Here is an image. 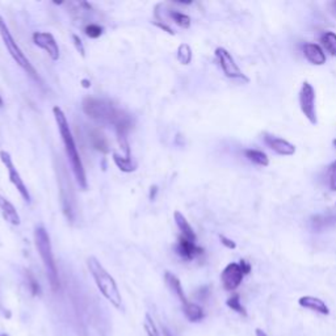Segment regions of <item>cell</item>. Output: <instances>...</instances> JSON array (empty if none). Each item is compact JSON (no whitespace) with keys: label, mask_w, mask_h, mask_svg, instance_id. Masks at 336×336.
<instances>
[{"label":"cell","mask_w":336,"mask_h":336,"mask_svg":"<svg viewBox=\"0 0 336 336\" xmlns=\"http://www.w3.org/2000/svg\"><path fill=\"white\" fill-rule=\"evenodd\" d=\"M215 58H217L218 63H220L221 69H222L223 74L226 75L230 79H238V81L244 82V83H248L250 79H248L246 75L243 74L239 66L236 65L235 60L232 58L231 54L226 50L225 48H217L215 49Z\"/></svg>","instance_id":"6"},{"label":"cell","mask_w":336,"mask_h":336,"mask_svg":"<svg viewBox=\"0 0 336 336\" xmlns=\"http://www.w3.org/2000/svg\"><path fill=\"white\" fill-rule=\"evenodd\" d=\"M173 218H175L176 226H177L179 230L182 231V236H184V238L189 239V241H192V242H196L197 235H196V232H194V230L192 229V226L189 225V222H188L187 218H185L184 215L180 213V211H175Z\"/></svg>","instance_id":"16"},{"label":"cell","mask_w":336,"mask_h":336,"mask_svg":"<svg viewBox=\"0 0 336 336\" xmlns=\"http://www.w3.org/2000/svg\"><path fill=\"white\" fill-rule=\"evenodd\" d=\"M113 161L122 172H133L137 168V164L134 163L130 158H128V156H120L116 152L113 154Z\"/></svg>","instance_id":"21"},{"label":"cell","mask_w":336,"mask_h":336,"mask_svg":"<svg viewBox=\"0 0 336 336\" xmlns=\"http://www.w3.org/2000/svg\"><path fill=\"white\" fill-rule=\"evenodd\" d=\"M244 155H246V158L248 159L252 163L258 164L260 167H268L269 166V158H268V155L265 152L260 151V150H255V149H247L244 150Z\"/></svg>","instance_id":"19"},{"label":"cell","mask_w":336,"mask_h":336,"mask_svg":"<svg viewBox=\"0 0 336 336\" xmlns=\"http://www.w3.org/2000/svg\"><path fill=\"white\" fill-rule=\"evenodd\" d=\"M304 55L314 66H323L327 60L323 49L318 44H312V42L304 45Z\"/></svg>","instance_id":"12"},{"label":"cell","mask_w":336,"mask_h":336,"mask_svg":"<svg viewBox=\"0 0 336 336\" xmlns=\"http://www.w3.org/2000/svg\"><path fill=\"white\" fill-rule=\"evenodd\" d=\"M332 145L336 147V140H333V141H332Z\"/></svg>","instance_id":"36"},{"label":"cell","mask_w":336,"mask_h":336,"mask_svg":"<svg viewBox=\"0 0 336 336\" xmlns=\"http://www.w3.org/2000/svg\"><path fill=\"white\" fill-rule=\"evenodd\" d=\"M53 114H54V118H55V122H57L58 130H60L61 138H62L63 146H65V151H66V155H67V159H69L70 166H71L72 173H74L79 187H81L83 190H86L87 189L86 171H84V166H83V162H82L81 159V155H79V151H77L76 143H75L74 137H72L69 121H67L66 114L63 113V110L61 109L60 107L53 108Z\"/></svg>","instance_id":"1"},{"label":"cell","mask_w":336,"mask_h":336,"mask_svg":"<svg viewBox=\"0 0 336 336\" xmlns=\"http://www.w3.org/2000/svg\"><path fill=\"white\" fill-rule=\"evenodd\" d=\"M82 83H83L84 88H88V87H91V83H89L88 81H82Z\"/></svg>","instance_id":"34"},{"label":"cell","mask_w":336,"mask_h":336,"mask_svg":"<svg viewBox=\"0 0 336 336\" xmlns=\"http://www.w3.org/2000/svg\"><path fill=\"white\" fill-rule=\"evenodd\" d=\"M33 42L36 46H38L39 49L45 50L48 53L49 57L53 61H58L61 57L60 54V46H58L57 41L54 38V36L51 33L48 32H34L33 33Z\"/></svg>","instance_id":"9"},{"label":"cell","mask_w":336,"mask_h":336,"mask_svg":"<svg viewBox=\"0 0 336 336\" xmlns=\"http://www.w3.org/2000/svg\"><path fill=\"white\" fill-rule=\"evenodd\" d=\"M0 107H3V98H2V96H0Z\"/></svg>","instance_id":"35"},{"label":"cell","mask_w":336,"mask_h":336,"mask_svg":"<svg viewBox=\"0 0 336 336\" xmlns=\"http://www.w3.org/2000/svg\"><path fill=\"white\" fill-rule=\"evenodd\" d=\"M72 39H74V44H75V48H76V50L81 53L82 57H84V45H83V42H82V39L79 38V36H76V34H72Z\"/></svg>","instance_id":"30"},{"label":"cell","mask_w":336,"mask_h":336,"mask_svg":"<svg viewBox=\"0 0 336 336\" xmlns=\"http://www.w3.org/2000/svg\"><path fill=\"white\" fill-rule=\"evenodd\" d=\"M298 102H300L301 112L304 113L307 121L311 125L318 124V117H317V96L315 89L309 82H304L301 86L300 93H298Z\"/></svg>","instance_id":"5"},{"label":"cell","mask_w":336,"mask_h":336,"mask_svg":"<svg viewBox=\"0 0 336 336\" xmlns=\"http://www.w3.org/2000/svg\"><path fill=\"white\" fill-rule=\"evenodd\" d=\"M176 252L180 258H183L184 260H193L196 259L197 256L203 255L204 250L201 247H199L196 244V242H192L189 239L184 238V236H179L177 243H176Z\"/></svg>","instance_id":"10"},{"label":"cell","mask_w":336,"mask_h":336,"mask_svg":"<svg viewBox=\"0 0 336 336\" xmlns=\"http://www.w3.org/2000/svg\"><path fill=\"white\" fill-rule=\"evenodd\" d=\"M226 305L230 307V309L234 310L235 312L241 314L242 317H247V310L244 309V306L242 305L241 297H239V294L231 295V297H230L229 300L226 301Z\"/></svg>","instance_id":"23"},{"label":"cell","mask_w":336,"mask_h":336,"mask_svg":"<svg viewBox=\"0 0 336 336\" xmlns=\"http://www.w3.org/2000/svg\"><path fill=\"white\" fill-rule=\"evenodd\" d=\"M183 311H184L188 321L193 322V323L203 321L204 317H205L203 307L197 304H193V302H187L185 305H183Z\"/></svg>","instance_id":"17"},{"label":"cell","mask_w":336,"mask_h":336,"mask_svg":"<svg viewBox=\"0 0 336 336\" xmlns=\"http://www.w3.org/2000/svg\"><path fill=\"white\" fill-rule=\"evenodd\" d=\"M0 37H2V39H3L7 50H8V53L11 54V57L13 58V61H15V62L17 63V65L20 66L21 69L24 70L28 75H30L33 79H36L37 81V79H38V75H37L36 69L33 67L30 61L28 60V57L23 53V50L20 49L17 42L15 41L13 36L11 34V32H9L8 25H7V23L4 21V18L2 17V16H0Z\"/></svg>","instance_id":"4"},{"label":"cell","mask_w":336,"mask_h":336,"mask_svg":"<svg viewBox=\"0 0 336 336\" xmlns=\"http://www.w3.org/2000/svg\"><path fill=\"white\" fill-rule=\"evenodd\" d=\"M34 241H36V247L39 253L42 263H44L45 271L48 274L49 283L54 292L60 289V274H58V268L54 259L53 248H51V242L49 232L46 231L44 226H37L34 230Z\"/></svg>","instance_id":"3"},{"label":"cell","mask_w":336,"mask_h":336,"mask_svg":"<svg viewBox=\"0 0 336 336\" xmlns=\"http://www.w3.org/2000/svg\"><path fill=\"white\" fill-rule=\"evenodd\" d=\"M264 141L268 145V147L271 150H273L276 154L283 155V156H290V155H294L295 152V146L293 143H290L289 141L284 140V138L276 137V135H272V134H264Z\"/></svg>","instance_id":"11"},{"label":"cell","mask_w":336,"mask_h":336,"mask_svg":"<svg viewBox=\"0 0 336 336\" xmlns=\"http://www.w3.org/2000/svg\"><path fill=\"white\" fill-rule=\"evenodd\" d=\"M87 267H88V271L92 274L96 286H97L98 290L102 292V294L104 295L114 307L121 309V293H120L118 286H117L113 277L110 276L109 272L103 267L102 263L98 262L95 256H89L88 259H87Z\"/></svg>","instance_id":"2"},{"label":"cell","mask_w":336,"mask_h":336,"mask_svg":"<svg viewBox=\"0 0 336 336\" xmlns=\"http://www.w3.org/2000/svg\"><path fill=\"white\" fill-rule=\"evenodd\" d=\"M322 46L324 50L330 53L332 57H336V33L335 32H324L321 36Z\"/></svg>","instance_id":"20"},{"label":"cell","mask_w":336,"mask_h":336,"mask_svg":"<svg viewBox=\"0 0 336 336\" xmlns=\"http://www.w3.org/2000/svg\"><path fill=\"white\" fill-rule=\"evenodd\" d=\"M0 336H8L7 333H0Z\"/></svg>","instance_id":"37"},{"label":"cell","mask_w":336,"mask_h":336,"mask_svg":"<svg viewBox=\"0 0 336 336\" xmlns=\"http://www.w3.org/2000/svg\"><path fill=\"white\" fill-rule=\"evenodd\" d=\"M164 280H166L167 286L171 289V292H172L173 294L180 300V302H182L183 305L189 302V301L187 300V295H185L184 289H183L180 280H179L175 274L171 273V272H166V274H164Z\"/></svg>","instance_id":"15"},{"label":"cell","mask_w":336,"mask_h":336,"mask_svg":"<svg viewBox=\"0 0 336 336\" xmlns=\"http://www.w3.org/2000/svg\"><path fill=\"white\" fill-rule=\"evenodd\" d=\"M298 304H300L301 307H305V309H309L311 311H315L322 314V315H328L330 314V309L326 305L324 301H322L321 298L318 297H312V295H304L298 300Z\"/></svg>","instance_id":"13"},{"label":"cell","mask_w":336,"mask_h":336,"mask_svg":"<svg viewBox=\"0 0 336 336\" xmlns=\"http://www.w3.org/2000/svg\"><path fill=\"white\" fill-rule=\"evenodd\" d=\"M239 267H241V269H242V272L244 273V276H246V274H250L251 269H252V265H251L246 259H241V262H239Z\"/></svg>","instance_id":"31"},{"label":"cell","mask_w":336,"mask_h":336,"mask_svg":"<svg viewBox=\"0 0 336 336\" xmlns=\"http://www.w3.org/2000/svg\"><path fill=\"white\" fill-rule=\"evenodd\" d=\"M0 213H2L4 220L8 223H11V225H13V226H18L20 225L21 220L16 208L12 205V203H9L8 200L2 196V194H0Z\"/></svg>","instance_id":"14"},{"label":"cell","mask_w":336,"mask_h":336,"mask_svg":"<svg viewBox=\"0 0 336 336\" xmlns=\"http://www.w3.org/2000/svg\"><path fill=\"white\" fill-rule=\"evenodd\" d=\"M243 277L244 273L239 267V263H229L221 273V281H222L223 288L229 292H232L239 288L243 281Z\"/></svg>","instance_id":"8"},{"label":"cell","mask_w":336,"mask_h":336,"mask_svg":"<svg viewBox=\"0 0 336 336\" xmlns=\"http://www.w3.org/2000/svg\"><path fill=\"white\" fill-rule=\"evenodd\" d=\"M176 57H177V61L182 65H189L192 62V58H193V53H192V49L188 44H182L177 48V54H176Z\"/></svg>","instance_id":"22"},{"label":"cell","mask_w":336,"mask_h":336,"mask_svg":"<svg viewBox=\"0 0 336 336\" xmlns=\"http://www.w3.org/2000/svg\"><path fill=\"white\" fill-rule=\"evenodd\" d=\"M89 138H91V143H92V146L95 147L97 151L100 152H109V142H108L107 137H105L104 134L102 131L98 130V129H93L89 134Z\"/></svg>","instance_id":"18"},{"label":"cell","mask_w":336,"mask_h":336,"mask_svg":"<svg viewBox=\"0 0 336 336\" xmlns=\"http://www.w3.org/2000/svg\"><path fill=\"white\" fill-rule=\"evenodd\" d=\"M0 161H2V163L4 164L6 170L8 171L9 182L12 183L13 187L17 189V192L20 193V196L23 197V200H24L25 203L29 204L30 203L29 190H28V188H27V185H25L24 180L21 179L20 172H18L17 168H16L15 163H13V161H12V158H11L9 152L4 151V150H3V151H0Z\"/></svg>","instance_id":"7"},{"label":"cell","mask_w":336,"mask_h":336,"mask_svg":"<svg viewBox=\"0 0 336 336\" xmlns=\"http://www.w3.org/2000/svg\"><path fill=\"white\" fill-rule=\"evenodd\" d=\"M220 241L225 247L230 248V250H235V248H236V243H235L234 241H231V239L226 238L225 235H220Z\"/></svg>","instance_id":"29"},{"label":"cell","mask_w":336,"mask_h":336,"mask_svg":"<svg viewBox=\"0 0 336 336\" xmlns=\"http://www.w3.org/2000/svg\"><path fill=\"white\" fill-rule=\"evenodd\" d=\"M28 283H29V288L32 290L33 295H38L41 293V289H39L38 283H37V280L32 276L30 273H28Z\"/></svg>","instance_id":"27"},{"label":"cell","mask_w":336,"mask_h":336,"mask_svg":"<svg viewBox=\"0 0 336 336\" xmlns=\"http://www.w3.org/2000/svg\"><path fill=\"white\" fill-rule=\"evenodd\" d=\"M256 336H268V335L264 332V331L260 330V328H256Z\"/></svg>","instance_id":"32"},{"label":"cell","mask_w":336,"mask_h":336,"mask_svg":"<svg viewBox=\"0 0 336 336\" xmlns=\"http://www.w3.org/2000/svg\"><path fill=\"white\" fill-rule=\"evenodd\" d=\"M143 327H145V330H146L147 335H149V336H159L158 328H156L154 321H152V318L149 315V314H146V318H145V323H143Z\"/></svg>","instance_id":"25"},{"label":"cell","mask_w":336,"mask_h":336,"mask_svg":"<svg viewBox=\"0 0 336 336\" xmlns=\"http://www.w3.org/2000/svg\"><path fill=\"white\" fill-rule=\"evenodd\" d=\"M170 16L179 27L184 28V29H188L190 27V17L185 15V13L179 12V11H172V12H170Z\"/></svg>","instance_id":"24"},{"label":"cell","mask_w":336,"mask_h":336,"mask_svg":"<svg viewBox=\"0 0 336 336\" xmlns=\"http://www.w3.org/2000/svg\"><path fill=\"white\" fill-rule=\"evenodd\" d=\"M328 175H330V189L336 192V162H333L330 166Z\"/></svg>","instance_id":"28"},{"label":"cell","mask_w":336,"mask_h":336,"mask_svg":"<svg viewBox=\"0 0 336 336\" xmlns=\"http://www.w3.org/2000/svg\"><path fill=\"white\" fill-rule=\"evenodd\" d=\"M86 34L89 38H98L103 34V28L97 24H89L86 27Z\"/></svg>","instance_id":"26"},{"label":"cell","mask_w":336,"mask_h":336,"mask_svg":"<svg viewBox=\"0 0 336 336\" xmlns=\"http://www.w3.org/2000/svg\"><path fill=\"white\" fill-rule=\"evenodd\" d=\"M163 336H173V335L170 332V331L167 330L166 327H163Z\"/></svg>","instance_id":"33"}]
</instances>
